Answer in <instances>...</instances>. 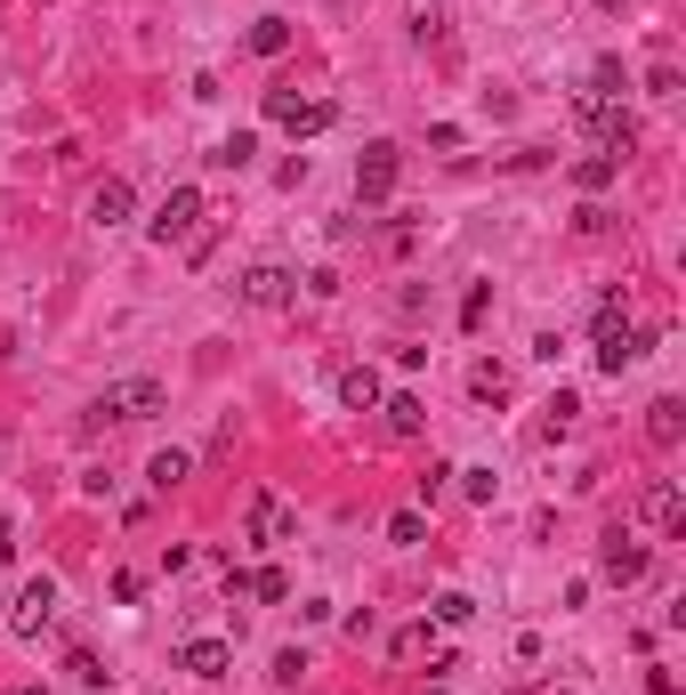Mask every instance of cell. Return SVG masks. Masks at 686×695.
Returning <instances> with one entry per match:
<instances>
[{
  "instance_id": "26",
  "label": "cell",
  "mask_w": 686,
  "mask_h": 695,
  "mask_svg": "<svg viewBox=\"0 0 686 695\" xmlns=\"http://www.w3.org/2000/svg\"><path fill=\"white\" fill-rule=\"evenodd\" d=\"M421 534H428V518H421V509H397V518H388V542H404V550H412Z\"/></svg>"
},
{
  "instance_id": "28",
  "label": "cell",
  "mask_w": 686,
  "mask_h": 695,
  "mask_svg": "<svg viewBox=\"0 0 686 695\" xmlns=\"http://www.w3.org/2000/svg\"><path fill=\"white\" fill-rule=\"evenodd\" d=\"M622 323H630V299L606 292V299H598V332H622Z\"/></svg>"
},
{
  "instance_id": "32",
  "label": "cell",
  "mask_w": 686,
  "mask_h": 695,
  "mask_svg": "<svg viewBox=\"0 0 686 695\" xmlns=\"http://www.w3.org/2000/svg\"><path fill=\"white\" fill-rule=\"evenodd\" d=\"M114 599H121V606H138V599H145V575H130V566H121V575H114Z\"/></svg>"
},
{
  "instance_id": "17",
  "label": "cell",
  "mask_w": 686,
  "mask_h": 695,
  "mask_svg": "<svg viewBox=\"0 0 686 695\" xmlns=\"http://www.w3.org/2000/svg\"><path fill=\"white\" fill-rule=\"evenodd\" d=\"M186 478H194V453H178V445H170V453H154V461H145V485H154V494H178Z\"/></svg>"
},
{
  "instance_id": "20",
  "label": "cell",
  "mask_w": 686,
  "mask_h": 695,
  "mask_svg": "<svg viewBox=\"0 0 686 695\" xmlns=\"http://www.w3.org/2000/svg\"><path fill=\"white\" fill-rule=\"evenodd\" d=\"M291 49V16H259L251 25V57H283Z\"/></svg>"
},
{
  "instance_id": "5",
  "label": "cell",
  "mask_w": 686,
  "mask_h": 695,
  "mask_svg": "<svg viewBox=\"0 0 686 695\" xmlns=\"http://www.w3.org/2000/svg\"><path fill=\"white\" fill-rule=\"evenodd\" d=\"M194 227H202V187H170V195H162V211L145 219V235H154V243H194Z\"/></svg>"
},
{
  "instance_id": "7",
  "label": "cell",
  "mask_w": 686,
  "mask_h": 695,
  "mask_svg": "<svg viewBox=\"0 0 686 695\" xmlns=\"http://www.w3.org/2000/svg\"><path fill=\"white\" fill-rule=\"evenodd\" d=\"M598 575H606V582H622V590H630L638 575H647V542H638V534H630V526H614V534H606V542H598Z\"/></svg>"
},
{
  "instance_id": "15",
  "label": "cell",
  "mask_w": 686,
  "mask_h": 695,
  "mask_svg": "<svg viewBox=\"0 0 686 695\" xmlns=\"http://www.w3.org/2000/svg\"><path fill=\"white\" fill-rule=\"evenodd\" d=\"M647 437L662 445V453L686 437V404H678V397H654V404H647Z\"/></svg>"
},
{
  "instance_id": "18",
  "label": "cell",
  "mask_w": 686,
  "mask_h": 695,
  "mask_svg": "<svg viewBox=\"0 0 686 695\" xmlns=\"http://www.w3.org/2000/svg\"><path fill=\"white\" fill-rule=\"evenodd\" d=\"M380 413H388V437H421V428H428V404L421 397H380Z\"/></svg>"
},
{
  "instance_id": "35",
  "label": "cell",
  "mask_w": 686,
  "mask_h": 695,
  "mask_svg": "<svg viewBox=\"0 0 686 695\" xmlns=\"http://www.w3.org/2000/svg\"><path fill=\"white\" fill-rule=\"evenodd\" d=\"M598 9H622V0H598Z\"/></svg>"
},
{
  "instance_id": "2",
  "label": "cell",
  "mask_w": 686,
  "mask_h": 695,
  "mask_svg": "<svg viewBox=\"0 0 686 695\" xmlns=\"http://www.w3.org/2000/svg\"><path fill=\"white\" fill-rule=\"evenodd\" d=\"M162 404H170V388L154 373H130V380H106V397H97V421H154Z\"/></svg>"
},
{
  "instance_id": "33",
  "label": "cell",
  "mask_w": 686,
  "mask_h": 695,
  "mask_svg": "<svg viewBox=\"0 0 686 695\" xmlns=\"http://www.w3.org/2000/svg\"><path fill=\"white\" fill-rule=\"evenodd\" d=\"M299 671H307V656H299V647H283V656H275V680H283V687H299Z\"/></svg>"
},
{
  "instance_id": "36",
  "label": "cell",
  "mask_w": 686,
  "mask_h": 695,
  "mask_svg": "<svg viewBox=\"0 0 686 695\" xmlns=\"http://www.w3.org/2000/svg\"><path fill=\"white\" fill-rule=\"evenodd\" d=\"M428 695H452V687H428Z\"/></svg>"
},
{
  "instance_id": "25",
  "label": "cell",
  "mask_w": 686,
  "mask_h": 695,
  "mask_svg": "<svg viewBox=\"0 0 686 695\" xmlns=\"http://www.w3.org/2000/svg\"><path fill=\"white\" fill-rule=\"evenodd\" d=\"M452 478H461L469 502H493V494H501V478H493V469H452Z\"/></svg>"
},
{
  "instance_id": "9",
  "label": "cell",
  "mask_w": 686,
  "mask_h": 695,
  "mask_svg": "<svg viewBox=\"0 0 686 695\" xmlns=\"http://www.w3.org/2000/svg\"><path fill=\"white\" fill-rule=\"evenodd\" d=\"M291 526H299V518H291L283 494H251V526H243V542H251V550H275V542H291Z\"/></svg>"
},
{
  "instance_id": "27",
  "label": "cell",
  "mask_w": 686,
  "mask_h": 695,
  "mask_svg": "<svg viewBox=\"0 0 686 695\" xmlns=\"http://www.w3.org/2000/svg\"><path fill=\"white\" fill-rule=\"evenodd\" d=\"M647 97H678V66H671V57H654V66H647Z\"/></svg>"
},
{
  "instance_id": "1",
  "label": "cell",
  "mask_w": 686,
  "mask_h": 695,
  "mask_svg": "<svg viewBox=\"0 0 686 695\" xmlns=\"http://www.w3.org/2000/svg\"><path fill=\"white\" fill-rule=\"evenodd\" d=\"M573 121L598 138V154H630V146H638V121L622 114L614 97H598V90H581V97H573Z\"/></svg>"
},
{
  "instance_id": "30",
  "label": "cell",
  "mask_w": 686,
  "mask_h": 695,
  "mask_svg": "<svg viewBox=\"0 0 686 695\" xmlns=\"http://www.w3.org/2000/svg\"><path fill=\"white\" fill-rule=\"evenodd\" d=\"M388 647H397V656L412 663V656H421V647H428V623H412V631H397V639H388Z\"/></svg>"
},
{
  "instance_id": "6",
  "label": "cell",
  "mask_w": 686,
  "mask_h": 695,
  "mask_svg": "<svg viewBox=\"0 0 686 695\" xmlns=\"http://www.w3.org/2000/svg\"><path fill=\"white\" fill-rule=\"evenodd\" d=\"M243 308H291V299H299V275L291 268H275V259H259V268H243Z\"/></svg>"
},
{
  "instance_id": "29",
  "label": "cell",
  "mask_w": 686,
  "mask_h": 695,
  "mask_svg": "<svg viewBox=\"0 0 686 695\" xmlns=\"http://www.w3.org/2000/svg\"><path fill=\"white\" fill-rule=\"evenodd\" d=\"M493 316V283H476V292L461 299V323H469V332H476V323H485Z\"/></svg>"
},
{
  "instance_id": "14",
  "label": "cell",
  "mask_w": 686,
  "mask_h": 695,
  "mask_svg": "<svg viewBox=\"0 0 686 695\" xmlns=\"http://www.w3.org/2000/svg\"><path fill=\"white\" fill-rule=\"evenodd\" d=\"M380 397H388V388H380L371 364H347V373H340V404H347V413H380Z\"/></svg>"
},
{
  "instance_id": "13",
  "label": "cell",
  "mask_w": 686,
  "mask_h": 695,
  "mask_svg": "<svg viewBox=\"0 0 686 695\" xmlns=\"http://www.w3.org/2000/svg\"><path fill=\"white\" fill-rule=\"evenodd\" d=\"M130 211H138L130 178H106V187L90 195V227H130Z\"/></svg>"
},
{
  "instance_id": "19",
  "label": "cell",
  "mask_w": 686,
  "mask_h": 695,
  "mask_svg": "<svg viewBox=\"0 0 686 695\" xmlns=\"http://www.w3.org/2000/svg\"><path fill=\"white\" fill-rule=\"evenodd\" d=\"M251 154H259V138L235 130V138H218V146H211V170H251Z\"/></svg>"
},
{
  "instance_id": "10",
  "label": "cell",
  "mask_w": 686,
  "mask_h": 695,
  "mask_svg": "<svg viewBox=\"0 0 686 695\" xmlns=\"http://www.w3.org/2000/svg\"><path fill=\"white\" fill-rule=\"evenodd\" d=\"M647 348H654V332H638V323H622V332H598V373H630V364L638 356H647Z\"/></svg>"
},
{
  "instance_id": "3",
  "label": "cell",
  "mask_w": 686,
  "mask_h": 695,
  "mask_svg": "<svg viewBox=\"0 0 686 695\" xmlns=\"http://www.w3.org/2000/svg\"><path fill=\"white\" fill-rule=\"evenodd\" d=\"M267 121H283L291 138H323L340 121V106L331 97H299V90H267Z\"/></svg>"
},
{
  "instance_id": "24",
  "label": "cell",
  "mask_w": 686,
  "mask_h": 695,
  "mask_svg": "<svg viewBox=\"0 0 686 695\" xmlns=\"http://www.w3.org/2000/svg\"><path fill=\"white\" fill-rule=\"evenodd\" d=\"M469 388H476V404H501V397H509V373H501V364H476Z\"/></svg>"
},
{
  "instance_id": "31",
  "label": "cell",
  "mask_w": 686,
  "mask_h": 695,
  "mask_svg": "<svg viewBox=\"0 0 686 695\" xmlns=\"http://www.w3.org/2000/svg\"><path fill=\"white\" fill-rule=\"evenodd\" d=\"M445 485H452V469H445V461H428V469H421V502H436Z\"/></svg>"
},
{
  "instance_id": "8",
  "label": "cell",
  "mask_w": 686,
  "mask_h": 695,
  "mask_svg": "<svg viewBox=\"0 0 686 695\" xmlns=\"http://www.w3.org/2000/svg\"><path fill=\"white\" fill-rule=\"evenodd\" d=\"M49 615H57V582L33 575L25 590H16V606H9V631H16V639H40V631H49Z\"/></svg>"
},
{
  "instance_id": "16",
  "label": "cell",
  "mask_w": 686,
  "mask_h": 695,
  "mask_svg": "<svg viewBox=\"0 0 686 695\" xmlns=\"http://www.w3.org/2000/svg\"><path fill=\"white\" fill-rule=\"evenodd\" d=\"M614 178H622V154H581V162H573V187H581V195H590V202H598V195H606V187H614Z\"/></svg>"
},
{
  "instance_id": "12",
  "label": "cell",
  "mask_w": 686,
  "mask_h": 695,
  "mask_svg": "<svg viewBox=\"0 0 686 695\" xmlns=\"http://www.w3.org/2000/svg\"><path fill=\"white\" fill-rule=\"evenodd\" d=\"M178 671H194V680H226V671H235V647H226V639H186L178 647Z\"/></svg>"
},
{
  "instance_id": "23",
  "label": "cell",
  "mask_w": 686,
  "mask_h": 695,
  "mask_svg": "<svg viewBox=\"0 0 686 695\" xmlns=\"http://www.w3.org/2000/svg\"><path fill=\"white\" fill-rule=\"evenodd\" d=\"M243 590H251V599H267V606H283V599H291V575H283V566H259Z\"/></svg>"
},
{
  "instance_id": "21",
  "label": "cell",
  "mask_w": 686,
  "mask_h": 695,
  "mask_svg": "<svg viewBox=\"0 0 686 695\" xmlns=\"http://www.w3.org/2000/svg\"><path fill=\"white\" fill-rule=\"evenodd\" d=\"M573 421H581V397H573V388H557V397L542 404V428H549V437H566Z\"/></svg>"
},
{
  "instance_id": "22",
  "label": "cell",
  "mask_w": 686,
  "mask_h": 695,
  "mask_svg": "<svg viewBox=\"0 0 686 695\" xmlns=\"http://www.w3.org/2000/svg\"><path fill=\"white\" fill-rule=\"evenodd\" d=\"M428 615L445 623V631H461V623L476 615V599H469V590H436V606H428Z\"/></svg>"
},
{
  "instance_id": "11",
  "label": "cell",
  "mask_w": 686,
  "mask_h": 695,
  "mask_svg": "<svg viewBox=\"0 0 686 695\" xmlns=\"http://www.w3.org/2000/svg\"><path fill=\"white\" fill-rule=\"evenodd\" d=\"M647 526H654V534H671V542L686 534V494H678L671 478H654V485H647Z\"/></svg>"
},
{
  "instance_id": "34",
  "label": "cell",
  "mask_w": 686,
  "mask_h": 695,
  "mask_svg": "<svg viewBox=\"0 0 686 695\" xmlns=\"http://www.w3.org/2000/svg\"><path fill=\"white\" fill-rule=\"evenodd\" d=\"M647 687H654V695H678V671H662V663H654V671H647Z\"/></svg>"
},
{
  "instance_id": "4",
  "label": "cell",
  "mask_w": 686,
  "mask_h": 695,
  "mask_svg": "<svg viewBox=\"0 0 686 695\" xmlns=\"http://www.w3.org/2000/svg\"><path fill=\"white\" fill-rule=\"evenodd\" d=\"M397 178H404V154L388 146V138H371V146L356 154V202H388Z\"/></svg>"
}]
</instances>
